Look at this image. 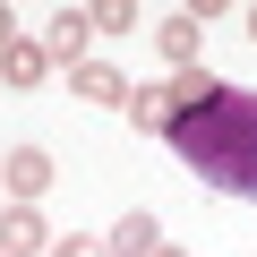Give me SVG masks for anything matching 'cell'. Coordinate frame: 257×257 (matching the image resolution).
<instances>
[{
	"label": "cell",
	"mask_w": 257,
	"mask_h": 257,
	"mask_svg": "<svg viewBox=\"0 0 257 257\" xmlns=\"http://www.w3.org/2000/svg\"><path fill=\"white\" fill-rule=\"evenodd\" d=\"M163 146H172L180 172H197L214 197H248V206H257V94H248V86L206 77V94L163 120Z\"/></svg>",
	"instance_id": "obj_1"
},
{
	"label": "cell",
	"mask_w": 257,
	"mask_h": 257,
	"mask_svg": "<svg viewBox=\"0 0 257 257\" xmlns=\"http://www.w3.org/2000/svg\"><path fill=\"white\" fill-rule=\"evenodd\" d=\"M0 180H9L18 206H35V197L52 189V155H43V146H9V155H0Z\"/></svg>",
	"instance_id": "obj_2"
},
{
	"label": "cell",
	"mask_w": 257,
	"mask_h": 257,
	"mask_svg": "<svg viewBox=\"0 0 257 257\" xmlns=\"http://www.w3.org/2000/svg\"><path fill=\"white\" fill-rule=\"evenodd\" d=\"M52 240H60V231H52L35 206H9V214H0V257H43Z\"/></svg>",
	"instance_id": "obj_3"
},
{
	"label": "cell",
	"mask_w": 257,
	"mask_h": 257,
	"mask_svg": "<svg viewBox=\"0 0 257 257\" xmlns=\"http://www.w3.org/2000/svg\"><path fill=\"white\" fill-rule=\"evenodd\" d=\"M86 43H94V18H86V9H52V35H43L52 69H60V60H69V69H86Z\"/></svg>",
	"instance_id": "obj_4"
},
{
	"label": "cell",
	"mask_w": 257,
	"mask_h": 257,
	"mask_svg": "<svg viewBox=\"0 0 257 257\" xmlns=\"http://www.w3.org/2000/svg\"><path fill=\"white\" fill-rule=\"evenodd\" d=\"M43 77H52V52H43L35 35H18L9 52H0V86H18V94H35Z\"/></svg>",
	"instance_id": "obj_5"
},
{
	"label": "cell",
	"mask_w": 257,
	"mask_h": 257,
	"mask_svg": "<svg viewBox=\"0 0 257 257\" xmlns=\"http://www.w3.org/2000/svg\"><path fill=\"white\" fill-rule=\"evenodd\" d=\"M155 43H163V60H172V69H197V43H206V18H197V9H172V18L155 26Z\"/></svg>",
	"instance_id": "obj_6"
},
{
	"label": "cell",
	"mask_w": 257,
	"mask_h": 257,
	"mask_svg": "<svg viewBox=\"0 0 257 257\" xmlns=\"http://www.w3.org/2000/svg\"><path fill=\"white\" fill-rule=\"evenodd\" d=\"M155 240H163V223L138 206V214H120L111 223V240H103V257H155Z\"/></svg>",
	"instance_id": "obj_7"
},
{
	"label": "cell",
	"mask_w": 257,
	"mask_h": 257,
	"mask_svg": "<svg viewBox=\"0 0 257 257\" xmlns=\"http://www.w3.org/2000/svg\"><path fill=\"white\" fill-rule=\"evenodd\" d=\"M69 94L77 103H128V77L111 60H86V69H69Z\"/></svg>",
	"instance_id": "obj_8"
},
{
	"label": "cell",
	"mask_w": 257,
	"mask_h": 257,
	"mask_svg": "<svg viewBox=\"0 0 257 257\" xmlns=\"http://www.w3.org/2000/svg\"><path fill=\"white\" fill-rule=\"evenodd\" d=\"M128 120L146 128V138H163V120H172V103H163V86H128V103H120Z\"/></svg>",
	"instance_id": "obj_9"
},
{
	"label": "cell",
	"mask_w": 257,
	"mask_h": 257,
	"mask_svg": "<svg viewBox=\"0 0 257 257\" xmlns=\"http://www.w3.org/2000/svg\"><path fill=\"white\" fill-rule=\"evenodd\" d=\"M86 18H94V35H128V26H138L128 0H103V9H86Z\"/></svg>",
	"instance_id": "obj_10"
},
{
	"label": "cell",
	"mask_w": 257,
	"mask_h": 257,
	"mask_svg": "<svg viewBox=\"0 0 257 257\" xmlns=\"http://www.w3.org/2000/svg\"><path fill=\"white\" fill-rule=\"evenodd\" d=\"M43 257H103V240H86V231H69V240H52Z\"/></svg>",
	"instance_id": "obj_11"
},
{
	"label": "cell",
	"mask_w": 257,
	"mask_h": 257,
	"mask_svg": "<svg viewBox=\"0 0 257 257\" xmlns=\"http://www.w3.org/2000/svg\"><path fill=\"white\" fill-rule=\"evenodd\" d=\"M18 43V18H9V0H0V52H9Z\"/></svg>",
	"instance_id": "obj_12"
},
{
	"label": "cell",
	"mask_w": 257,
	"mask_h": 257,
	"mask_svg": "<svg viewBox=\"0 0 257 257\" xmlns=\"http://www.w3.org/2000/svg\"><path fill=\"white\" fill-rule=\"evenodd\" d=\"M155 257H180V248H172V240H155Z\"/></svg>",
	"instance_id": "obj_13"
},
{
	"label": "cell",
	"mask_w": 257,
	"mask_h": 257,
	"mask_svg": "<svg viewBox=\"0 0 257 257\" xmlns=\"http://www.w3.org/2000/svg\"><path fill=\"white\" fill-rule=\"evenodd\" d=\"M248 43H257V9H248Z\"/></svg>",
	"instance_id": "obj_14"
}]
</instances>
